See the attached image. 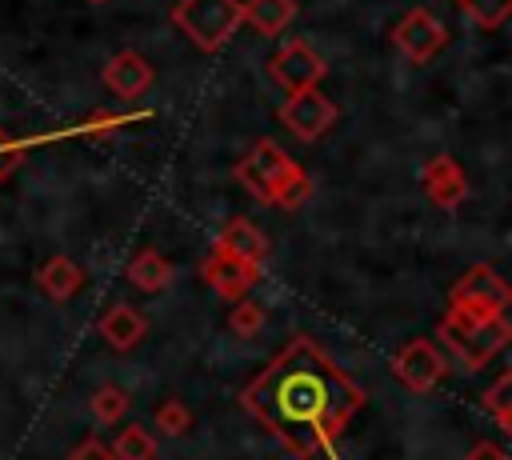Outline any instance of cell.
<instances>
[{"label":"cell","mask_w":512,"mask_h":460,"mask_svg":"<svg viewBox=\"0 0 512 460\" xmlns=\"http://www.w3.org/2000/svg\"><path fill=\"white\" fill-rule=\"evenodd\" d=\"M156 428L164 432V436H184L188 428H192V412H188V404L184 400H164V404H156Z\"/></svg>","instance_id":"7402d4cb"},{"label":"cell","mask_w":512,"mask_h":460,"mask_svg":"<svg viewBox=\"0 0 512 460\" xmlns=\"http://www.w3.org/2000/svg\"><path fill=\"white\" fill-rule=\"evenodd\" d=\"M240 404L288 452H296L300 460H316L364 408V392L308 336H296L240 392Z\"/></svg>","instance_id":"6da1fadb"},{"label":"cell","mask_w":512,"mask_h":460,"mask_svg":"<svg viewBox=\"0 0 512 460\" xmlns=\"http://www.w3.org/2000/svg\"><path fill=\"white\" fill-rule=\"evenodd\" d=\"M392 372L400 376L404 388L428 396L444 376H448V356L432 340H412L392 356Z\"/></svg>","instance_id":"ba28073f"},{"label":"cell","mask_w":512,"mask_h":460,"mask_svg":"<svg viewBox=\"0 0 512 460\" xmlns=\"http://www.w3.org/2000/svg\"><path fill=\"white\" fill-rule=\"evenodd\" d=\"M296 16V0H248L244 4V20L260 32V36H280Z\"/></svg>","instance_id":"2e32d148"},{"label":"cell","mask_w":512,"mask_h":460,"mask_svg":"<svg viewBox=\"0 0 512 460\" xmlns=\"http://www.w3.org/2000/svg\"><path fill=\"white\" fill-rule=\"evenodd\" d=\"M216 252H224V256H232V260H244V264L260 268L264 256H268V240H264V232H260L248 216H232V220L224 224V232L216 236Z\"/></svg>","instance_id":"4fadbf2b"},{"label":"cell","mask_w":512,"mask_h":460,"mask_svg":"<svg viewBox=\"0 0 512 460\" xmlns=\"http://www.w3.org/2000/svg\"><path fill=\"white\" fill-rule=\"evenodd\" d=\"M392 44L412 60V64H428L444 44H448V28L428 12V8H412L400 16V24L392 28Z\"/></svg>","instance_id":"9c48e42d"},{"label":"cell","mask_w":512,"mask_h":460,"mask_svg":"<svg viewBox=\"0 0 512 460\" xmlns=\"http://www.w3.org/2000/svg\"><path fill=\"white\" fill-rule=\"evenodd\" d=\"M236 180L268 208H300L312 192L304 168L272 140H256V148L236 164Z\"/></svg>","instance_id":"7a4b0ae2"},{"label":"cell","mask_w":512,"mask_h":460,"mask_svg":"<svg viewBox=\"0 0 512 460\" xmlns=\"http://www.w3.org/2000/svg\"><path fill=\"white\" fill-rule=\"evenodd\" d=\"M204 280H208V288H212L216 296H224V300H244V292L260 280V268H252V264H244V260H232V256H224V252H212L208 264H204Z\"/></svg>","instance_id":"7c38bea8"},{"label":"cell","mask_w":512,"mask_h":460,"mask_svg":"<svg viewBox=\"0 0 512 460\" xmlns=\"http://www.w3.org/2000/svg\"><path fill=\"white\" fill-rule=\"evenodd\" d=\"M336 104L320 92V88H304V92H288V100L276 108V120L296 136V140H316L336 124Z\"/></svg>","instance_id":"52a82bcc"},{"label":"cell","mask_w":512,"mask_h":460,"mask_svg":"<svg viewBox=\"0 0 512 460\" xmlns=\"http://www.w3.org/2000/svg\"><path fill=\"white\" fill-rule=\"evenodd\" d=\"M20 152H24V140H16V136H8V132L0 128V184L12 176V168H16Z\"/></svg>","instance_id":"cb8c5ba5"},{"label":"cell","mask_w":512,"mask_h":460,"mask_svg":"<svg viewBox=\"0 0 512 460\" xmlns=\"http://www.w3.org/2000/svg\"><path fill=\"white\" fill-rule=\"evenodd\" d=\"M460 8L476 28H500L512 12V0H460Z\"/></svg>","instance_id":"44dd1931"},{"label":"cell","mask_w":512,"mask_h":460,"mask_svg":"<svg viewBox=\"0 0 512 460\" xmlns=\"http://www.w3.org/2000/svg\"><path fill=\"white\" fill-rule=\"evenodd\" d=\"M420 188L436 208H456L468 196V176L452 156H432L420 168Z\"/></svg>","instance_id":"30bf717a"},{"label":"cell","mask_w":512,"mask_h":460,"mask_svg":"<svg viewBox=\"0 0 512 460\" xmlns=\"http://www.w3.org/2000/svg\"><path fill=\"white\" fill-rule=\"evenodd\" d=\"M144 332H148V320H144L132 304H112V308L100 316V336H104L112 348H120V352L136 348V344L144 340Z\"/></svg>","instance_id":"9a60e30c"},{"label":"cell","mask_w":512,"mask_h":460,"mask_svg":"<svg viewBox=\"0 0 512 460\" xmlns=\"http://www.w3.org/2000/svg\"><path fill=\"white\" fill-rule=\"evenodd\" d=\"M228 328H232L236 336L252 340V336L264 328V308H260L256 300H236V304H232V316H228Z\"/></svg>","instance_id":"603a6c76"},{"label":"cell","mask_w":512,"mask_h":460,"mask_svg":"<svg viewBox=\"0 0 512 460\" xmlns=\"http://www.w3.org/2000/svg\"><path fill=\"white\" fill-rule=\"evenodd\" d=\"M328 64L320 60V52L308 40H288L276 48V56L268 60V76L272 84H280L284 92H304V88H320Z\"/></svg>","instance_id":"8992f818"},{"label":"cell","mask_w":512,"mask_h":460,"mask_svg":"<svg viewBox=\"0 0 512 460\" xmlns=\"http://www.w3.org/2000/svg\"><path fill=\"white\" fill-rule=\"evenodd\" d=\"M64 460H116L112 456V448L104 444V440H96V436H88V440H80Z\"/></svg>","instance_id":"d4e9b609"},{"label":"cell","mask_w":512,"mask_h":460,"mask_svg":"<svg viewBox=\"0 0 512 460\" xmlns=\"http://www.w3.org/2000/svg\"><path fill=\"white\" fill-rule=\"evenodd\" d=\"M152 80H156L152 64H148L140 52H132V48L116 52V56L104 64V84H108L120 100H136V96H144V92L152 88Z\"/></svg>","instance_id":"8fae6325"},{"label":"cell","mask_w":512,"mask_h":460,"mask_svg":"<svg viewBox=\"0 0 512 460\" xmlns=\"http://www.w3.org/2000/svg\"><path fill=\"white\" fill-rule=\"evenodd\" d=\"M116 460H156V436L140 424H128L116 432V440L108 444Z\"/></svg>","instance_id":"ac0fdd59"},{"label":"cell","mask_w":512,"mask_h":460,"mask_svg":"<svg viewBox=\"0 0 512 460\" xmlns=\"http://www.w3.org/2000/svg\"><path fill=\"white\" fill-rule=\"evenodd\" d=\"M100 4H104V0H100Z\"/></svg>","instance_id":"4316f807"},{"label":"cell","mask_w":512,"mask_h":460,"mask_svg":"<svg viewBox=\"0 0 512 460\" xmlns=\"http://www.w3.org/2000/svg\"><path fill=\"white\" fill-rule=\"evenodd\" d=\"M88 408H92L96 424H120V420L128 416V392L116 388V384H100V388L92 392Z\"/></svg>","instance_id":"d6986e66"},{"label":"cell","mask_w":512,"mask_h":460,"mask_svg":"<svg viewBox=\"0 0 512 460\" xmlns=\"http://www.w3.org/2000/svg\"><path fill=\"white\" fill-rule=\"evenodd\" d=\"M176 28L204 52L224 48V40H232V32L244 24V4L240 0H180L172 8Z\"/></svg>","instance_id":"277c9868"},{"label":"cell","mask_w":512,"mask_h":460,"mask_svg":"<svg viewBox=\"0 0 512 460\" xmlns=\"http://www.w3.org/2000/svg\"><path fill=\"white\" fill-rule=\"evenodd\" d=\"M512 292L508 284L488 268V264H472L456 284H452V296L448 304L460 308V312H472V316H500L508 308Z\"/></svg>","instance_id":"5b68a950"},{"label":"cell","mask_w":512,"mask_h":460,"mask_svg":"<svg viewBox=\"0 0 512 460\" xmlns=\"http://www.w3.org/2000/svg\"><path fill=\"white\" fill-rule=\"evenodd\" d=\"M480 404H484V412H492L496 424L508 432V428H512V372H504V376L480 396Z\"/></svg>","instance_id":"ffe728a7"},{"label":"cell","mask_w":512,"mask_h":460,"mask_svg":"<svg viewBox=\"0 0 512 460\" xmlns=\"http://www.w3.org/2000/svg\"><path fill=\"white\" fill-rule=\"evenodd\" d=\"M436 336L444 340V348H448L468 372H476V368H484V364L508 344L512 324H508L504 312H500V316H472V312H460V308L448 304V312H444Z\"/></svg>","instance_id":"3957f363"},{"label":"cell","mask_w":512,"mask_h":460,"mask_svg":"<svg viewBox=\"0 0 512 460\" xmlns=\"http://www.w3.org/2000/svg\"><path fill=\"white\" fill-rule=\"evenodd\" d=\"M36 288L52 300V304H68L80 288H84V268L68 256H52L36 268Z\"/></svg>","instance_id":"5bb4252c"},{"label":"cell","mask_w":512,"mask_h":460,"mask_svg":"<svg viewBox=\"0 0 512 460\" xmlns=\"http://www.w3.org/2000/svg\"><path fill=\"white\" fill-rule=\"evenodd\" d=\"M464 460H508V452L500 448V444H488V440H480Z\"/></svg>","instance_id":"484cf974"},{"label":"cell","mask_w":512,"mask_h":460,"mask_svg":"<svg viewBox=\"0 0 512 460\" xmlns=\"http://www.w3.org/2000/svg\"><path fill=\"white\" fill-rule=\"evenodd\" d=\"M168 280H172V264L160 252L144 248L128 260V284H136L140 292H160V288H168Z\"/></svg>","instance_id":"e0dca14e"}]
</instances>
